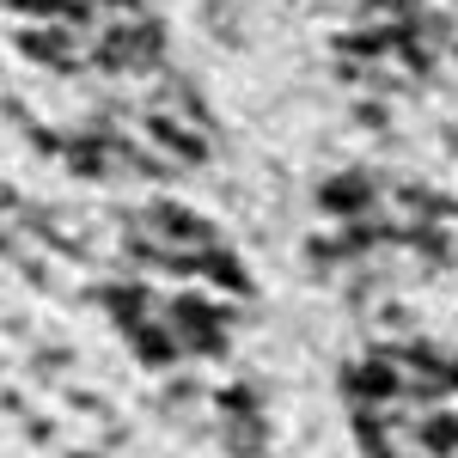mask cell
I'll return each instance as SVG.
<instances>
[{"label":"cell","mask_w":458,"mask_h":458,"mask_svg":"<svg viewBox=\"0 0 458 458\" xmlns=\"http://www.w3.org/2000/svg\"><path fill=\"white\" fill-rule=\"evenodd\" d=\"M98 306L147 373H190L239 343L257 306V276L202 208L153 196L110 245Z\"/></svg>","instance_id":"cell-1"},{"label":"cell","mask_w":458,"mask_h":458,"mask_svg":"<svg viewBox=\"0 0 458 458\" xmlns=\"http://www.w3.org/2000/svg\"><path fill=\"white\" fill-rule=\"evenodd\" d=\"M214 110L183 73L105 86L55 135V159L92 183H177L214 159Z\"/></svg>","instance_id":"cell-2"},{"label":"cell","mask_w":458,"mask_h":458,"mask_svg":"<svg viewBox=\"0 0 458 458\" xmlns=\"http://www.w3.org/2000/svg\"><path fill=\"white\" fill-rule=\"evenodd\" d=\"M19 62L62 86H135L165 73V19L153 0H6Z\"/></svg>","instance_id":"cell-4"},{"label":"cell","mask_w":458,"mask_h":458,"mask_svg":"<svg viewBox=\"0 0 458 458\" xmlns=\"http://www.w3.org/2000/svg\"><path fill=\"white\" fill-rule=\"evenodd\" d=\"M343 403L360 458H458V349L373 343L343 373Z\"/></svg>","instance_id":"cell-3"}]
</instances>
